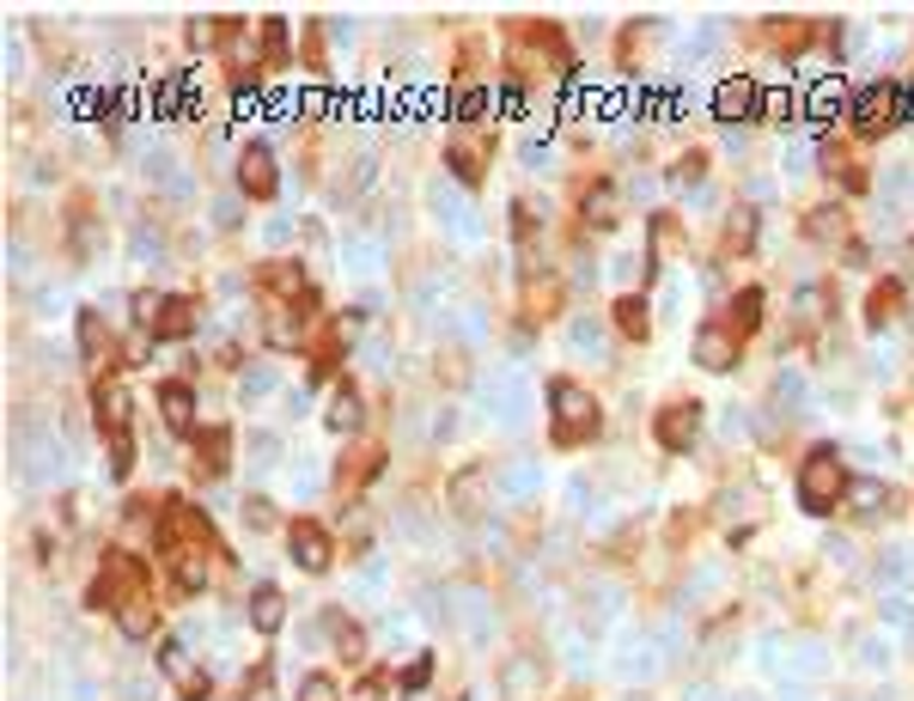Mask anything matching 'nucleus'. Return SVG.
Instances as JSON below:
<instances>
[{"label":"nucleus","mask_w":914,"mask_h":701,"mask_svg":"<svg viewBox=\"0 0 914 701\" xmlns=\"http://www.w3.org/2000/svg\"><path fill=\"white\" fill-rule=\"evenodd\" d=\"M848 494V463L836 446H817L798 463V506L805 513H836V501Z\"/></svg>","instance_id":"f257e3e1"},{"label":"nucleus","mask_w":914,"mask_h":701,"mask_svg":"<svg viewBox=\"0 0 914 701\" xmlns=\"http://www.w3.org/2000/svg\"><path fill=\"white\" fill-rule=\"evenodd\" d=\"M548 409H555V439H562V446H579V439L598 434V403H591L586 384L555 379L548 384Z\"/></svg>","instance_id":"f03ea898"},{"label":"nucleus","mask_w":914,"mask_h":701,"mask_svg":"<svg viewBox=\"0 0 914 701\" xmlns=\"http://www.w3.org/2000/svg\"><path fill=\"white\" fill-rule=\"evenodd\" d=\"M129 391L122 384H98V427L110 434V477H129L134 470V439H129Z\"/></svg>","instance_id":"7ed1b4c3"},{"label":"nucleus","mask_w":914,"mask_h":701,"mask_svg":"<svg viewBox=\"0 0 914 701\" xmlns=\"http://www.w3.org/2000/svg\"><path fill=\"white\" fill-rule=\"evenodd\" d=\"M902 110H908L902 86L878 80V86H866V92L853 98V129H860V134H884V129H896V122H902Z\"/></svg>","instance_id":"20e7f679"},{"label":"nucleus","mask_w":914,"mask_h":701,"mask_svg":"<svg viewBox=\"0 0 914 701\" xmlns=\"http://www.w3.org/2000/svg\"><path fill=\"white\" fill-rule=\"evenodd\" d=\"M757 110H762V86L750 80V74H731V80H719V92H714V117L726 122V129L750 122Z\"/></svg>","instance_id":"39448f33"},{"label":"nucleus","mask_w":914,"mask_h":701,"mask_svg":"<svg viewBox=\"0 0 914 701\" xmlns=\"http://www.w3.org/2000/svg\"><path fill=\"white\" fill-rule=\"evenodd\" d=\"M238 189H244L250 201H269L274 189H281V177H274V153H269V146H244V153H238Z\"/></svg>","instance_id":"423d86ee"},{"label":"nucleus","mask_w":914,"mask_h":701,"mask_svg":"<svg viewBox=\"0 0 914 701\" xmlns=\"http://www.w3.org/2000/svg\"><path fill=\"white\" fill-rule=\"evenodd\" d=\"M695 366H707V372L738 366V336H731V324H701L695 330Z\"/></svg>","instance_id":"0eeeda50"},{"label":"nucleus","mask_w":914,"mask_h":701,"mask_svg":"<svg viewBox=\"0 0 914 701\" xmlns=\"http://www.w3.org/2000/svg\"><path fill=\"white\" fill-rule=\"evenodd\" d=\"M159 665H165V677H171V683H177V695L183 701H208V671H196V659H189V647H183V640H165V659H159Z\"/></svg>","instance_id":"6e6552de"},{"label":"nucleus","mask_w":914,"mask_h":701,"mask_svg":"<svg viewBox=\"0 0 914 701\" xmlns=\"http://www.w3.org/2000/svg\"><path fill=\"white\" fill-rule=\"evenodd\" d=\"M695 434H701V409H695V403H671V409L659 415V446L665 451H689Z\"/></svg>","instance_id":"1a4fd4ad"},{"label":"nucleus","mask_w":914,"mask_h":701,"mask_svg":"<svg viewBox=\"0 0 914 701\" xmlns=\"http://www.w3.org/2000/svg\"><path fill=\"white\" fill-rule=\"evenodd\" d=\"M287 549H293V561H300L305 573H324L329 568V537L312 525V518H300V525L287 530Z\"/></svg>","instance_id":"9d476101"},{"label":"nucleus","mask_w":914,"mask_h":701,"mask_svg":"<svg viewBox=\"0 0 914 701\" xmlns=\"http://www.w3.org/2000/svg\"><path fill=\"white\" fill-rule=\"evenodd\" d=\"M427 201H433V213H439V226H451L457 239H476V213H470V201L457 196V189L433 184V189H427Z\"/></svg>","instance_id":"9b49d317"},{"label":"nucleus","mask_w":914,"mask_h":701,"mask_svg":"<svg viewBox=\"0 0 914 701\" xmlns=\"http://www.w3.org/2000/svg\"><path fill=\"white\" fill-rule=\"evenodd\" d=\"M262 50H269L262 25H232V37H226V55H232V67H238V74H250V67L262 62Z\"/></svg>","instance_id":"f8f14e48"},{"label":"nucleus","mask_w":914,"mask_h":701,"mask_svg":"<svg viewBox=\"0 0 914 701\" xmlns=\"http://www.w3.org/2000/svg\"><path fill=\"white\" fill-rule=\"evenodd\" d=\"M159 409H165L171 434H189V427H196V397H189V384H165V391H159Z\"/></svg>","instance_id":"ddd939ff"},{"label":"nucleus","mask_w":914,"mask_h":701,"mask_svg":"<svg viewBox=\"0 0 914 701\" xmlns=\"http://www.w3.org/2000/svg\"><path fill=\"white\" fill-rule=\"evenodd\" d=\"M281 622H287V598L274 592V585H257V598H250V628H257V635H274Z\"/></svg>","instance_id":"4468645a"},{"label":"nucleus","mask_w":914,"mask_h":701,"mask_svg":"<svg viewBox=\"0 0 914 701\" xmlns=\"http://www.w3.org/2000/svg\"><path fill=\"white\" fill-rule=\"evenodd\" d=\"M196 318H202L196 299H165V318H159L153 342H177V336H189V330H196Z\"/></svg>","instance_id":"2eb2a0df"},{"label":"nucleus","mask_w":914,"mask_h":701,"mask_svg":"<svg viewBox=\"0 0 914 701\" xmlns=\"http://www.w3.org/2000/svg\"><path fill=\"white\" fill-rule=\"evenodd\" d=\"M805 110H810V122H829V117H841L848 110V86L829 74V80H817L810 86V98H805Z\"/></svg>","instance_id":"dca6fc26"},{"label":"nucleus","mask_w":914,"mask_h":701,"mask_svg":"<svg viewBox=\"0 0 914 701\" xmlns=\"http://www.w3.org/2000/svg\"><path fill=\"white\" fill-rule=\"evenodd\" d=\"M117 628H122L129 640H146V635L159 628V610L146 604V598H129V604H117Z\"/></svg>","instance_id":"f3484780"},{"label":"nucleus","mask_w":914,"mask_h":701,"mask_svg":"<svg viewBox=\"0 0 914 701\" xmlns=\"http://www.w3.org/2000/svg\"><path fill=\"white\" fill-rule=\"evenodd\" d=\"M908 580H914V549H890V556H878V585H884L890 598H896Z\"/></svg>","instance_id":"a211bd4d"},{"label":"nucleus","mask_w":914,"mask_h":701,"mask_svg":"<svg viewBox=\"0 0 914 701\" xmlns=\"http://www.w3.org/2000/svg\"><path fill=\"white\" fill-rule=\"evenodd\" d=\"M500 494H507V501H531L536 489H543V470H536V463H512V470H500Z\"/></svg>","instance_id":"6ab92c4d"},{"label":"nucleus","mask_w":914,"mask_h":701,"mask_svg":"<svg viewBox=\"0 0 914 701\" xmlns=\"http://www.w3.org/2000/svg\"><path fill=\"white\" fill-rule=\"evenodd\" d=\"M445 165L457 172V184H476V177H482V165H488V153H482V141H457L451 153H445Z\"/></svg>","instance_id":"aec40b11"},{"label":"nucleus","mask_w":914,"mask_h":701,"mask_svg":"<svg viewBox=\"0 0 914 701\" xmlns=\"http://www.w3.org/2000/svg\"><path fill=\"white\" fill-rule=\"evenodd\" d=\"M79 354H86V360H105L110 354V330H105V318H98V311H79Z\"/></svg>","instance_id":"412c9836"},{"label":"nucleus","mask_w":914,"mask_h":701,"mask_svg":"<svg viewBox=\"0 0 914 701\" xmlns=\"http://www.w3.org/2000/svg\"><path fill=\"white\" fill-rule=\"evenodd\" d=\"M341 263L353 269V275H379V263H384V251L372 239H341Z\"/></svg>","instance_id":"4be33fe9"},{"label":"nucleus","mask_w":914,"mask_h":701,"mask_svg":"<svg viewBox=\"0 0 914 701\" xmlns=\"http://www.w3.org/2000/svg\"><path fill=\"white\" fill-rule=\"evenodd\" d=\"M329 427H336V434H353V427H360V397H353L348 384H336V397H329V415H324Z\"/></svg>","instance_id":"5701e85b"},{"label":"nucleus","mask_w":914,"mask_h":701,"mask_svg":"<svg viewBox=\"0 0 914 701\" xmlns=\"http://www.w3.org/2000/svg\"><path fill=\"white\" fill-rule=\"evenodd\" d=\"M757 324H762V293L744 287L738 299H731V336H750Z\"/></svg>","instance_id":"b1692460"},{"label":"nucleus","mask_w":914,"mask_h":701,"mask_svg":"<svg viewBox=\"0 0 914 701\" xmlns=\"http://www.w3.org/2000/svg\"><path fill=\"white\" fill-rule=\"evenodd\" d=\"M482 482H488V470H464V477L451 482V506L464 518H476V501H482Z\"/></svg>","instance_id":"393cba45"},{"label":"nucleus","mask_w":914,"mask_h":701,"mask_svg":"<svg viewBox=\"0 0 914 701\" xmlns=\"http://www.w3.org/2000/svg\"><path fill=\"white\" fill-rule=\"evenodd\" d=\"M848 501L860 506V518H878V506H890V494H884V482L860 477V482H848Z\"/></svg>","instance_id":"a878e982"},{"label":"nucleus","mask_w":914,"mask_h":701,"mask_svg":"<svg viewBox=\"0 0 914 701\" xmlns=\"http://www.w3.org/2000/svg\"><path fill=\"white\" fill-rule=\"evenodd\" d=\"M616 330H622V336H646V330H653V324H646V299H634V293H628V299H616Z\"/></svg>","instance_id":"bb28decb"},{"label":"nucleus","mask_w":914,"mask_h":701,"mask_svg":"<svg viewBox=\"0 0 914 701\" xmlns=\"http://www.w3.org/2000/svg\"><path fill=\"white\" fill-rule=\"evenodd\" d=\"M555 305H562V287H555V281H531V287H524V311H531V318H548Z\"/></svg>","instance_id":"cd10ccee"},{"label":"nucleus","mask_w":914,"mask_h":701,"mask_svg":"<svg viewBox=\"0 0 914 701\" xmlns=\"http://www.w3.org/2000/svg\"><path fill=\"white\" fill-rule=\"evenodd\" d=\"M774 397H781V409H786V415H805V379H798V372L786 366L781 379H774Z\"/></svg>","instance_id":"c85d7f7f"},{"label":"nucleus","mask_w":914,"mask_h":701,"mask_svg":"<svg viewBox=\"0 0 914 701\" xmlns=\"http://www.w3.org/2000/svg\"><path fill=\"white\" fill-rule=\"evenodd\" d=\"M129 311H134V324H141L146 336H153V330H159V318H165V299H159V293H134Z\"/></svg>","instance_id":"c756f323"},{"label":"nucleus","mask_w":914,"mask_h":701,"mask_svg":"<svg viewBox=\"0 0 914 701\" xmlns=\"http://www.w3.org/2000/svg\"><path fill=\"white\" fill-rule=\"evenodd\" d=\"M329 635H336V653H341V659H360V653H366V635L353 628V622L329 616Z\"/></svg>","instance_id":"7c9ffc66"},{"label":"nucleus","mask_w":914,"mask_h":701,"mask_svg":"<svg viewBox=\"0 0 914 701\" xmlns=\"http://www.w3.org/2000/svg\"><path fill=\"white\" fill-rule=\"evenodd\" d=\"M841 232H848V213H841V208H817V213H810V239L829 244V239H841Z\"/></svg>","instance_id":"2f4dec72"},{"label":"nucleus","mask_w":914,"mask_h":701,"mask_svg":"<svg viewBox=\"0 0 914 701\" xmlns=\"http://www.w3.org/2000/svg\"><path fill=\"white\" fill-rule=\"evenodd\" d=\"M774 43H781L786 55H798L810 43V25H805V19H774Z\"/></svg>","instance_id":"473e14b6"},{"label":"nucleus","mask_w":914,"mask_h":701,"mask_svg":"<svg viewBox=\"0 0 914 701\" xmlns=\"http://www.w3.org/2000/svg\"><path fill=\"white\" fill-rule=\"evenodd\" d=\"M196 470H208V477H220L226 470V434H208L196 446Z\"/></svg>","instance_id":"72a5a7b5"},{"label":"nucleus","mask_w":914,"mask_h":701,"mask_svg":"<svg viewBox=\"0 0 914 701\" xmlns=\"http://www.w3.org/2000/svg\"><path fill=\"white\" fill-rule=\"evenodd\" d=\"M896 305H902V293L896 287H872V299H866V311H872V324L884 330L890 318H896Z\"/></svg>","instance_id":"f704fd0d"},{"label":"nucleus","mask_w":914,"mask_h":701,"mask_svg":"<svg viewBox=\"0 0 914 701\" xmlns=\"http://www.w3.org/2000/svg\"><path fill=\"white\" fill-rule=\"evenodd\" d=\"M488 105H494L488 92H457V98H451V117H457V122H482Z\"/></svg>","instance_id":"c9c22d12"},{"label":"nucleus","mask_w":914,"mask_h":701,"mask_svg":"<svg viewBox=\"0 0 914 701\" xmlns=\"http://www.w3.org/2000/svg\"><path fill=\"white\" fill-rule=\"evenodd\" d=\"M300 701H341V689H336V677H324V671H312L300 683Z\"/></svg>","instance_id":"e433bc0d"},{"label":"nucleus","mask_w":914,"mask_h":701,"mask_svg":"<svg viewBox=\"0 0 914 701\" xmlns=\"http://www.w3.org/2000/svg\"><path fill=\"white\" fill-rule=\"evenodd\" d=\"M250 458H257L250 470H274V458H281V439H274V434H250Z\"/></svg>","instance_id":"4c0bfd02"},{"label":"nucleus","mask_w":914,"mask_h":701,"mask_svg":"<svg viewBox=\"0 0 914 701\" xmlns=\"http://www.w3.org/2000/svg\"><path fill=\"white\" fill-rule=\"evenodd\" d=\"M714 50H719V25H701L689 43H683V55H689V62H707Z\"/></svg>","instance_id":"58836bf2"},{"label":"nucleus","mask_w":914,"mask_h":701,"mask_svg":"<svg viewBox=\"0 0 914 701\" xmlns=\"http://www.w3.org/2000/svg\"><path fill=\"white\" fill-rule=\"evenodd\" d=\"M750 239H757V213L738 208L731 213V226H726V244H750Z\"/></svg>","instance_id":"ea45409f"},{"label":"nucleus","mask_w":914,"mask_h":701,"mask_svg":"<svg viewBox=\"0 0 914 701\" xmlns=\"http://www.w3.org/2000/svg\"><path fill=\"white\" fill-rule=\"evenodd\" d=\"M232 110H238V117H262V110H269V105H262V92H257V86H250V80H238V92H232Z\"/></svg>","instance_id":"a19ab883"},{"label":"nucleus","mask_w":914,"mask_h":701,"mask_svg":"<svg viewBox=\"0 0 914 701\" xmlns=\"http://www.w3.org/2000/svg\"><path fill=\"white\" fill-rule=\"evenodd\" d=\"M244 525H250V530H269V525H274V501L250 494V501H244Z\"/></svg>","instance_id":"79ce46f5"},{"label":"nucleus","mask_w":914,"mask_h":701,"mask_svg":"<svg viewBox=\"0 0 914 701\" xmlns=\"http://www.w3.org/2000/svg\"><path fill=\"white\" fill-rule=\"evenodd\" d=\"M274 391V372L269 366H257V372H244V403H262Z\"/></svg>","instance_id":"37998d69"},{"label":"nucleus","mask_w":914,"mask_h":701,"mask_svg":"<svg viewBox=\"0 0 914 701\" xmlns=\"http://www.w3.org/2000/svg\"><path fill=\"white\" fill-rule=\"evenodd\" d=\"M762 110H769V117H774V122H781V129H786V122H793V110H798V105H793V92H762Z\"/></svg>","instance_id":"c03bdc74"},{"label":"nucleus","mask_w":914,"mask_h":701,"mask_svg":"<svg viewBox=\"0 0 914 701\" xmlns=\"http://www.w3.org/2000/svg\"><path fill=\"white\" fill-rule=\"evenodd\" d=\"M574 348L579 354H603V330L598 324H574Z\"/></svg>","instance_id":"a18cd8bd"},{"label":"nucleus","mask_w":914,"mask_h":701,"mask_svg":"<svg viewBox=\"0 0 914 701\" xmlns=\"http://www.w3.org/2000/svg\"><path fill=\"white\" fill-rule=\"evenodd\" d=\"M189 43H196V50H214V43H220V19H196V25H189Z\"/></svg>","instance_id":"49530a36"},{"label":"nucleus","mask_w":914,"mask_h":701,"mask_svg":"<svg viewBox=\"0 0 914 701\" xmlns=\"http://www.w3.org/2000/svg\"><path fill=\"white\" fill-rule=\"evenodd\" d=\"M701 172H707V160L701 153H689V160H677V184L689 189V184H701Z\"/></svg>","instance_id":"de8ad7c7"},{"label":"nucleus","mask_w":914,"mask_h":701,"mask_svg":"<svg viewBox=\"0 0 914 701\" xmlns=\"http://www.w3.org/2000/svg\"><path fill=\"white\" fill-rule=\"evenodd\" d=\"M884 616L896 622V628H914V604H908V598H890V604H884Z\"/></svg>","instance_id":"09e8293b"},{"label":"nucleus","mask_w":914,"mask_h":701,"mask_svg":"<svg viewBox=\"0 0 914 701\" xmlns=\"http://www.w3.org/2000/svg\"><path fill=\"white\" fill-rule=\"evenodd\" d=\"M507 689H512V695H524V689H531V665H512V671H507Z\"/></svg>","instance_id":"8fccbe9b"},{"label":"nucleus","mask_w":914,"mask_h":701,"mask_svg":"<svg viewBox=\"0 0 914 701\" xmlns=\"http://www.w3.org/2000/svg\"><path fill=\"white\" fill-rule=\"evenodd\" d=\"M500 110H507V117H519V110H524V92H519V86H507V92H500Z\"/></svg>","instance_id":"3c124183"},{"label":"nucleus","mask_w":914,"mask_h":701,"mask_svg":"<svg viewBox=\"0 0 914 701\" xmlns=\"http://www.w3.org/2000/svg\"><path fill=\"white\" fill-rule=\"evenodd\" d=\"M902 117H914V98H908V110H902Z\"/></svg>","instance_id":"603ef678"}]
</instances>
